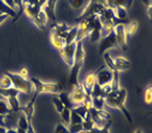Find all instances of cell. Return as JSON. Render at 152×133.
Masks as SVG:
<instances>
[{
  "mask_svg": "<svg viewBox=\"0 0 152 133\" xmlns=\"http://www.w3.org/2000/svg\"><path fill=\"white\" fill-rule=\"evenodd\" d=\"M6 75L12 81V85L15 89L20 91V92H24V94H31L34 91V86L32 84V81L30 79H26V78L21 77L19 74H14V73H9V72H6Z\"/></svg>",
  "mask_w": 152,
  "mask_h": 133,
  "instance_id": "6da1fadb",
  "label": "cell"
},
{
  "mask_svg": "<svg viewBox=\"0 0 152 133\" xmlns=\"http://www.w3.org/2000/svg\"><path fill=\"white\" fill-rule=\"evenodd\" d=\"M30 81L34 86L35 94H59L61 91V86L55 83H44L36 77H31Z\"/></svg>",
  "mask_w": 152,
  "mask_h": 133,
  "instance_id": "7a4b0ae2",
  "label": "cell"
},
{
  "mask_svg": "<svg viewBox=\"0 0 152 133\" xmlns=\"http://www.w3.org/2000/svg\"><path fill=\"white\" fill-rule=\"evenodd\" d=\"M105 8L106 7H105L103 4H101V2H93V1H90V4L86 6L82 13L78 17V20H77V21L79 22V21H81V20L86 19V18L92 17V16H97V17H99V16L102 14V12L105 10Z\"/></svg>",
  "mask_w": 152,
  "mask_h": 133,
  "instance_id": "3957f363",
  "label": "cell"
},
{
  "mask_svg": "<svg viewBox=\"0 0 152 133\" xmlns=\"http://www.w3.org/2000/svg\"><path fill=\"white\" fill-rule=\"evenodd\" d=\"M76 49H77V42H73V43H71V44H66L62 49L58 50L62 61L70 67L72 66L73 63H75Z\"/></svg>",
  "mask_w": 152,
  "mask_h": 133,
  "instance_id": "277c9868",
  "label": "cell"
},
{
  "mask_svg": "<svg viewBox=\"0 0 152 133\" xmlns=\"http://www.w3.org/2000/svg\"><path fill=\"white\" fill-rule=\"evenodd\" d=\"M116 46H117V40H116V35H115V32L113 30L110 34L100 40L99 52H100V54H104L110 49H113V47H116Z\"/></svg>",
  "mask_w": 152,
  "mask_h": 133,
  "instance_id": "5b68a950",
  "label": "cell"
},
{
  "mask_svg": "<svg viewBox=\"0 0 152 133\" xmlns=\"http://www.w3.org/2000/svg\"><path fill=\"white\" fill-rule=\"evenodd\" d=\"M96 83L100 86H104L107 84H112L113 78H114V72L108 69L107 67H101L96 73Z\"/></svg>",
  "mask_w": 152,
  "mask_h": 133,
  "instance_id": "8992f818",
  "label": "cell"
},
{
  "mask_svg": "<svg viewBox=\"0 0 152 133\" xmlns=\"http://www.w3.org/2000/svg\"><path fill=\"white\" fill-rule=\"evenodd\" d=\"M114 32L116 35V40H117V46H119L121 50L126 51L127 50V34H126V29L125 24L121 23L114 27Z\"/></svg>",
  "mask_w": 152,
  "mask_h": 133,
  "instance_id": "52a82bcc",
  "label": "cell"
},
{
  "mask_svg": "<svg viewBox=\"0 0 152 133\" xmlns=\"http://www.w3.org/2000/svg\"><path fill=\"white\" fill-rule=\"evenodd\" d=\"M86 90H84L82 84H79L77 87L73 88L72 90H71V92H70V98H71L75 106L82 105L84 99H86Z\"/></svg>",
  "mask_w": 152,
  "mask_h": 133,
  "instance_id": "ba28073f",
  "label": "cell"
},
{
  "mask_svg": "<svg viewBox=\"0 0 152 133\" xmlns=\"http://www.w3.org/2000/svg\"><path fill=\"white\" fill-rule=\"evenodd\" d=\"M82 65L80 64H73L71 66V69H70V74H69V78H68V86H69L70 90H72L73 88L77 87L79 85V72L81 69Z\"/></svg>",
  "mask_w": 152,
  "mask_h": 133,
  "instance_id": "9c48e42d",
  "label": "cell"
},
{
  "mask_svg": "<svg viewBox=\"0 0 152 133\" xmlns=\"http://www.w3.org/2000/svg\"><path fill=\"white\" fill-rule=\"evenodd\" d=\"M70 29L66 23H55L52 28V34L60 36L62 39L66 40V36L68 34V32L70 31Z\"/></svg>",
  "mask_w": 152,
  "mask_h": 133,
  "instance_id": "30bf717a",
  "label": "cell"
},
{
  "mask_svg": "<svg viewBox=\"0 0 152 133\" xmlns=\"http://www.w3.org/2000/svg\"><path fill=\"white\" fill-rule=\"evenodd\" d=\"M101 31H102V23H101L99 17L95 19V22H94V27L93 30L91 31V33L89 34V38H90V41L92 43H96L99 42L101 39H102V35H101Z\"/></svg>",
  "mask_w": 152,
  "mask_h": 133,
  "instance_id": "8fae6325",
  "label": "cell"
},
{
  "mask_svg": "<svg viewBox=\"0 0 152 133\" xmlns=\"http://www.w3.org/2000/svg\"><path fill=\"white\" fill-rule=\"evenodd\" d=\"M56 4H57V0H48L45 6H43V8H42V10L45 12L47 18L54 22H56Z\"/></svg>",
  "mask_w": 152,
  "mask_h": 133,
  "instance_id": "7c38bea8",
  "label": "cell"
},
{
  "mask_svg": "<svg viewBox=\"0 0 152 133\" xmlns=\"http://www.w3.org/2000/svg\"><path fill=\"white\" fill-rule=\"evenodd\" d=\"M95 83H96V75H95V73L89 74V75L86 77V79H84V81H83V84H82L86 95H90L91 96V90H92L93 86L95 85Z\"/></svg>",
  "mask_w": 152,
  "mask_h": 133,
  "instance_id": "4fadbf2b",
  "label": "cell"
},
{
  "mask_svg": "<svg viewBox=\"0 0 152 133\" xmlns=\"http://www.w3.org/2000/svg\"><path fill=\"white\" fill-rule=\"evenodd\" d=\"M84 60H86V51H84V49H83L82 41H81V42H77L76 55H75V63L80 64V65H82L83 66Z\"/></svg>",
  "mask_w": 152,
  "mask_h": 133,
  "instance_id": "5bb4252c",
  "label": "cell"
},
{
  "mask_svg": "<svg viewBox=\"0 0 152 133\" xmlns=\"http://www.w3.org/2000/svg\"><path fill=\"white\" fill-rule=\"evenodd\" d=\"M115 64V70H117L118 73L119 72H123V70H127L130 68V62L128 60H126L125 57H116L114 60Z\"/></svg>",
  "mask_w": 152,
  "mask_h": 133,
  "instance_id": "9a60e30c",
  "label": "cell"
},
{
  "mask_svg": "<svg viewBox=\"0 0 152 133\" xmlns=\"http://www.w3.org/2000/svg\"><path fill=\"white\" fill-rule=\"evenodd\" d=\"M32 21L34 22V24L36 25L37 28H39L41 30H45V25H46V23H47V21H48V18H47V16L45 14V12L42 10Z\"/></svg>",
  "mask_w": 152,
  "mask_h": 133,
  "instance_id": "2e32d148",
  "label": "cell"
},
{
  "mask_svg": "<svg viewBox=\"0 0 152 133\" xmlns=\"http://www.w3.org/2000/svg\"><path fill=\"white\" fill-rule=\"evenodd\" d=\"M58 97H59V99H60V101L62 102V105H64L65 108L72 110V109L76 107V106L73 105L71 98H70V95L68 94V92H66V91H60L58 94Z\"/></svg>",
  "mask_w": 152,
  "mask_h": 133,
  "instance_id": "e0dca14e",
  "label": "cell"
},
{
  "mask_svg": "<svg viewBox=\"0 0 152 133\" xmlns=\"http://www.w3.org/2000/svg\"><path fill=\"white\" fill-rule=\"evenodd\" d=\"M41 11H42V7H39L38 4H36V6H28V7L23 8V12H24L31 20H33Z\"/></svg>",
  "mask_w": 152,
  "mask_h": 133,
  "instance_id": "ac0fdd59",
  "label": "cell"
},
{
  "mask_svg": "<svg viewBox=\"0 0 152 133\" xmlns=\"http://www.w3.org/2000/svg\"><path fill=\"white\" fill-rule=\"evenodd\" d=\"M0 12L7 14L8 17L13 18V20L15 19V17H17V11L13 10L12 8H10L8 4H4V0H0Z\"/></svg>",
  "mask_w": 152,
  "mask_h": 133,
  "instance_id": "d6986e66",
  "label": "cell"
},
{
  "mask_svg": "<svg viewBox=\"0 0 152 133\" xmlns=\"http://www.w3.org/2000/svg\"><path fill=\"white\" fill-rule=\"evenodd\" d=\"M19 94H20V91L18 90V89H15L14 87L8 88V89H1L0 88V96L6 99L11 98V97H18Z\"/></svg>",
  "mask_w": 152,
  "mask_h": 133,
  "instance_id": "ffe728a7",
  "label": "cell"
},
{
  "mask_svg": "<svg viewBox=\"0 0 152 133\" xmlns=\"http://www.w3.org/2000/svg\"><path fill=\"white\" fill-rule=\"evenodd\" d=\"M8 101V105L10 107V110L12 112H20V101H19V99L18 97H11V98H8L7 99Z\"/></svg>",
  "mask_w": 152,
  "mask_h": 133,
  "instance_id": "44dd1931",
  "label": "cell"
},
{
  "mask_svg": "<svg viewBox=\"0 0 152 133\" xmlns=\"http://www.w3.org/2000/svg\"><path fill=\"white\" fill-rule=\"evenodd\" d=\"M50 42L54 46H55L56 49H62L64 46L66 45V40L60 38V36H57V35H50Z\"/></svg>",
  "mask_w": 152,
  "mask_h": 133,
  "instance_id": "7402d4cb",
  "label": "cell"
},
{
  "mask_svg": "<svg viewBox=\"0 0 152 133\" xmlns=\"http://www.w3.org/2000/svg\"><path fill=\"white\" fill-rule=\"evenodd\" d=\"M125 29H126V34H127V38L134 35L138 30V22L137 21H132L128 22L127 24H125Z\"/></svg>",
  "mask_w": 152,
  "mask_h": 133,
  "instance_id": "603a6c76",
  "label": "cell"
},
{
  "mask_svg": "<svg viewBox=\"0 0 152 133\" xmlns=\"http://www.w3.org/2000/svg\"><path fill=\"white\" fill-rule=\"evenodd\" d=\"M132 4V0H112V8L115 9L116 7H123L125 9L130 8Z\"/></svg>",
  "mask_w": 152,
  "mask_h": 133,
  "instance_id": "cb8c5ba5",
  "label": "cell"
},
{
  "mask_svg": "<svg viewBox=\"0 0 152 133\" xmlns=\"http://www.w3.org/2000/svg\"><path fill=\"white\" fill-rule=\"evenodd\" d=\"M82 126H83V131H84V132H89V131H91V130L95 126H94V122L92 121V119H91V116H90V113H89V111H88L86 118L83 120Z\"/></svg>",
  "mask_w": 152,
  "mask_h": 133,
  "instance_id": "d4e9b609",
  "label": "cell"
},
{
  "mask_svg": "<svg viewBox=\"0 0 152 133\" xmlns=\"http://www.w3.org/2000/svg\"><path fill=\"white\" fill-rule=\"evenodd\" d=\"M115 11V17L117 18L121 21H126L127 20V9L123 7H116L114 9Z\"/></svg>",
  "mask_w": 152,
  "mask_h": 133,
  "instance_id": "484cf974",
  "label": "cell"
},
{
  "mask_svg": "<svg viewBox=\"0 0 152 133\" xmlns=\"http://www.w3.org/2000/svg\"><path fill=\"white\" fill-rule=\"evenodd\" d=\"M77 33H78V27H72L68 32L66 36V44H71V43L76 42L77 40Z\"/></svg>",
  "mask_w": 152,
  "mask_h": 133,
  "instance_id": "4316f807",
  "label": "cell"
},
{
  "mask_svg": "<svg viewBox=\"0 0 152 133\" xmlns=\"http://www.w3.org/2000/svg\"><path fill=\"white\" fill-rule=\"evenodd\" d=\"M103 58L105 62V65L107 66L108 69H111L112 72H115V64H114V58L112 57L107 52H105L103 54Z\"/></svg>",
  "mask_w": 152,
  "mask_h": 133,
  "instance_id": "83f0119b",
  "label": "cell"
},
{
  "mask_svg": "<svg viewBox=\"0 0 152 133\" xmlns=\"http://www.w3.org/2000/svg\"><path fill=\"white\" fill-rule=\"evenodd\" d=\"M104 106H105V98H103V97L92 98V107L96 110H103Z\"/></svg>",
  "mask_w": 152,
  "mask_h": 133,
  "instance_id": "f1b7e54d",
  "label": "cell"
},
{
  "mask_svg": "<svg viewBox=\"0 0 152 133\" xmlns=\"http://www.w3.org/2000/svg\"><path fill=\"white\" fill-rule=\"evenodd\" d=\"M60 117H61V121L64 124L70 126V119H71V110L70 109L64 108V110L60 113Z\"/></svg>",
  "mask_w": 152,
  "mask_h": 133,
  "instance_id": "f546056e",
  "label": "cell"
},
{
  "mask_svg": "<svg viewBox=\"0 0 152 133\" xmlns=\"http://www.w3.org/2000/svg\"><path fill=\"white\" fill-rule=\"evenodd\" d=\"M11 87H13L12 81L4 74V76L0 78V88L1 89H8V88H11Z\"/></svg>",
  "mask_w": 152,
  "mask_h": 133,
  "instance_id": "4dcf8cb0",
  "label": "cell"
},
{
  "mask_svg": "<svg viewBox=\"0 0 152 133\" xmlns=\"http://www.w3.org/2000/svg\"><path fill=\"white\" fill-rule=\"evenodd\" d=\"M10 107L8 105V101L6 99H0V115L2 116H7L8 113H10Z\"/></svg>",
  "mask_w": 152,
  "mask_h": 133,
  "instance_id": "1f68e13d",
  "label": "cell"
},
{
  "mask_svg": "<svg viewBox=\"0 0 152 133\" xmlns=\"http://www.w3.org/2000/svg\"><path fill=\"white\" fill-rule=\"evenodd\" d=\"M17 128H21V129L28 130V119H26V117H25L23 113H22V115L19 117V119H18Z\"/></svg>",
  "mask_w": 152,
  "mask_h": 133,
  "instance_id": "d6a6232c",
  "label": "cell"
},
{
  "mask_svg": "<svg viewBox=\"0 0 152 133\" xmlns=\"http://www.w3.org/2000/svg\"><path fill=\"white\" fill-rule=\"evenodd\" d=\"M73 110L79 115L81 118H83V120H84V118H86V113H88V111H89V109L86 108L84 105H79V106H76L75 108H73Z\"/></svg>",
  "mask_w": 152,
  "mask_h": 133,
  "instance_id": "836d02e7",
  "label": "cell"
},
{
  "mask_svg": "<svg viewBox=\"0 0 152 133\" xmlns=\"http://www.w3.org/2000/svg\"><path fill=\"white\" fill-rule=\"evenodd\" d=\"M83 122V118L77 113L75 110H71V119H70V124H80Z\"/></svg>",
  "mask_w": 152,
  "mask_h": 133,
  "instance_id": "e575fe53",
  "label": "cell"
},
{
  "mask_svg": "<svg viewBox=\"0 0 152 133\" xmlns=\"http://www.w3.org/2000/svg\"><path fill=\"white\" fill-rule=\"evenodd\" d=\"M91 97L92 98H96V97H102V86L95 83L93 86L92 90H91Z\"/></svg>",
  "mask_w": 152,
  "mask_h": 133,
  "instance_id": "d590c367",
  "label": "cell"
},
{
  "mask_svg": "<svg viewBox=\"0 0 152 133\" xmlns=\"http://www.w3.org/2000/svg\"><path fill=\"white\" fill-rule=\"evenodd\" d=\"M53 105L55 106V108H56V111L58 112L59 115L61 113V111L64 110V105H62V102L60 101V99H59V97L57 96V97H54L53 98Z\"/></svg>",
  "mask_w": 152,
  "mask_h": 133,
  "instance_id": "8d00e7d4",
  "label": "cell"
},
{
  "mask_svg": "<svg viewBox=\"0 0 152 133\" xmlns=\"http://www.w3.org/2000/svg\"><path fill=\"white\" fill-rule=\"evenodd\" d=\"M70 133H82L84 132L83 131V126L82 123H80V124H70L69 126V129Z\"/></svg>",
  "mask_w": 152,
  "mask_h": 133,
  "instance_id": "74e56055",
  "label": "cell"
},
{
  "mask_svg": "<svg viewBox=\"0 0 152 133\" xmlns=\"http://www.w3.org/2000/svg\"><path fill=\"white\" fill-rule=\"evenodd\" d=\"M145 101L147 103H151L152 102V85H150L147 90L145 91Z\"/></svg>",
  "mask_w": 152,
  "mask_h": 133,
  "instance_id": "f35d334b",
  "label": "cell"
},
{
  "mask_svg": "<svg viewBox=\"0 0 152 133\" xmlns=\"http://www.w3.org/2000/svg\"><path fill=\"white\" fill-rule=\"evenodd\" d=\"M69 4L75 9H80L84 4V0H69Z\"/></svg>",
  "mask_w": 152,
  "mask_h": 133,
  "instance_id": "ab89813d",
  "label": "cell"
},
{
  "mask_svg": "<svg viewBox=\"0 0 152 133\" xmlns=\"http://www.w3.org/2000/svg\"><path fill=\"white\" fill-rule=\"evenodd\" d=\"M55 133H70V131L68 130V128H66L64 123H58L56 126Z\"/></svg>",
  "mask_w": 152,
  "mask_h": 133,
  "instance_id": "60d3db41",
  "label": "cell"
},
{
  "mask_svg": "<svg viewBox=\"0 0 152 133\" xmlns=\"http://www.w3.org/2000/svg\"><path fill=\"white\" fill-rule=\"evenodd\" d=\"M110 128H111V126H107L106 128H104V129H97V128L94 126L91 131H89V132H86V133H110Z\"/></svg>",
  "mask_w": 152,
  "mask_h": 133,
  "instance_id": "b9f144b4",
  "label": "cell"
},
{
  "mask_svg": "<svg viewBox=\"0 0 152 133\" xmlns=\"http://www.w3.org/2000/svg\"><path fill=\"white\" fill-rule=\"evenodd\" d=\"M36 4H38V0H22V6H23V8L28 7V6H36Z\"/></svg>",
  "mask_w": 152,
  "mask_h": 133,
  "instance_id": "7bdbcfd3",
  "label": "cell"
},
{
  "mask_svg": "<svg viewBox=\"0 0 152 133\" xmlns=\"http://www.w3.org/2000/svg\"><path fill=\"white\" fill-rule=\"evenodd\" d=\"M4 2L6 4H8L10 8H12L13 10H15L17 11L18 10V7L15 6V2H14V0H4Z\"/></svg>",
  "mask_w": 152,
  "mask_h": 133,
  "instance_id": "ee69618b",
  "label": "cell"
},
{
  "mask_svg": "<svg viewBox=\"0 0 152 133\" xmlns=\"http://www.w3.org/2000/svg\"><path fill=\"white\" fill-rule=\"evenodd\" d=\"M18 74L20 75L21 77L26 78V79H28V69H26V68H22V69H21Z\"/></svg>",
  "mask_w": 152,
  "mask_h": 133,
  "instance_id": "f6af8a7d",
  "label": "cell"
},
{
  "mask_svg": "<svg viewBox=\"0 0 152 133\" xmlns=\"http://www.w3.org/2000/svg\"><path fill=\"white\" fill-rule=\"evenodd\" d=\"M0 126H2V128H6V129H7V124H6V116H2V115H0Z\"/></svg>",
  "mask_w": 152,
  "mask_h": 133,
  "instance_id": "bcb514c9",
  "label": "cell"
},
{
  "mask_svg": "<svg viewBox=\"0 0 152 133\" xmlns=\"http://www.w3.org/2000/svg\"><path fill=\"white\" fill-rule=\"evenodd\" d=\"M8 18H9V17H8L7 14H4V13H2V12H0V24H1V23H4V22L8 19Z\"/></svg>",
  "mask_w": 152,
  "mask_h": 133,
  "instance_id": "7dc6e473",
  "label": "cell"
},
{
  "mask_svg": "<svg viewBox=\"0 0 152 133\" xmlns=\"http://www.w3.org/2000/svg\"><path fill=\"white\" fill-rule=\"evenodd\" d=\"M26 131H28V133H35V130L33 128V126H32V123H28V128Z\"/></svg>",
  "mask_w": 152,
  "mask_h": 133,
  "instance_id": "c3c4849f",
  "label": "cell"
},
{
  "mask_svg": "<svg viewBox=\"0 0 152 133\" xmlns=\"http://www.w3.org/2000/svg\"><path fill=\"white\" fill-rule=\"evenodd\" d=\"M148 16L150 17V19L152 20V6H149V7H148Z\"/></svg>",
  "mask_w": 152,
  "mask_h": 133,
  "instance_id": "681fc988",
  "label": "cell"
},
{
  "mask_svg": "<svg viewBox=\"0 0 152 133\" xmlns=\"http://www.w3.org/2000/svg\"><path fill=\"white\" fill-rule=\"evenodd\" d=\"M47 1H48V0H38V4H39L42 8H43V6H45Z\"/></svg>",
  "mask_w": 152,
  "mask_h": 133,
  "instance_id": "f907efd6",
  "label": "cell"
},
{
  "mask_svg": "<svg viewBox=\"0 0 152 133\" xmlns=\"http://www.w3.org/2000/svg\"><path fill=\"white\" fill-rule=\"evenodd\" d=\"M6 133H17V129H14V128L7 129V132H6Z\"/></svg>",
  "mask_w": 152,
  "mask_h": 133,
  "instance_id": "816d5d0a",
  "label": "cell"
},
{
  "mask_svg": "<svg viewBox=\"0 0 152 133\" xmlns=\"http://www.w3.org/2000/svg\"><path fill=\"white\" fill-rule=\"evenodd\" d=\"M17 133H28V131L24 129H21V128H17Z\"/></svg>",
  "mask_w": 152,
  "mask_h": 133,
  "instance_id": "f5cc1de1",
  "label": "cell"
},
{
  "mask_svg": "<svg viewBox=\"0 0 152 133\" xmlns=\"http://www.w3.org/2000/svg\"><path fill=\"white\" fill-rule=\"evenodd\" d=\"M141 1L145 4V6H147V7H149V6H150V0H141Z\"/></svg>",
  "mask_w": 152,
  "mask_h": 133,
  "instance_id": "db71d44e",
  "label": "cell"
},
{
  "mask_svg": "<svg viewBox=\"0 0 152 133\" xmlns=\"http://www.w3.org/2000/svg\"><path fill=\"white\" fill-rule=\"evenodd\" d=\"M7 132V129L6 128H2V126H0V133H6Z\"/></svg>",
  "mask_w": 152,
  "mask_h": 133,
  "instance_id": "11a10c76",
  "label": "cell"
},
{
  "mask_svg": "<svg viewBox=\"0 0 152 133\" xmlns=\"http://www.w3.org/2000/svg\"><path fill=\"white\" fill-rule=\"evenodd\" d=\"M135 133H142V131H141V130H136Z\"/></svg>",
  "mask_w": 152,
  "mask_h": 133,
  "instance_id": "9f6ffc18",
  "label": "cell"
},
{
  "mask_svg": "<svg viewBox=\"0 0 152 133\" xmlns=\"http://www.w3.org/2000/svg\"><path fill=\"white\" fill-rule=\"evenodd\" d=\"M150 6H152V0H150Z\"/></svg>",
  "mask_w": 152,
  "mask_h": 133,
  "instance_id": "6f0895ef",
  "label": "cell"
},
{
  "mask_svg": "<svg viewBox=\"0 0 152 133\" xmlns=\"http://www.w3.org/2000/svg\"><path fill=\"white\" fill-rule=\"evenodd\" d=\"M0 99H4V97H1V96H0Z\"/></svg>",
  "mask_w": 152,
  "mask_h": 133,
  "instance_id": "680465c9",
  "label": "cell"
}]
</instances>
